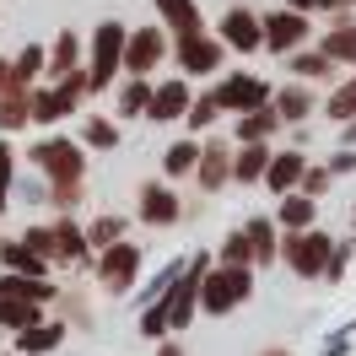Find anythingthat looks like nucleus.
<instances>
[{
    "instance_id": "nucleus-1",
    "label": "nucleus",
    "mask_w": 356,
    "mask_h": 356,
    "mask_svg": "<svg viewBox=\"0 0 356 356\" xmlns=\"http://www.w3.org/2000/svg\"><path fill=\"white\" fill-rule=\"evenodd\" d=\"M248 291H254V270L248 265H222V259H211V265H205V281H200V313L227 318L232 308L248 302Z\"/></svg>"
},
{
    "instance_id": "nucleus-2",
    "label": "nucleus",
    "mask_w": 356,
    "mask_h": 356,
    "mask_svg": "<svg viewBox=\"0 0 356 356\" xmlns=\"http://www.w3.org/2000/svg\"><path fill=\"white\" fill-rule=\"evenodd\" d=\"M22 243H33V248L49 259V265H81V259L92 254V248H87V227H76L65 211H60L49 227H27Z\"/></svg>"
},
{
    "instance_id": "nucleus-3",
    "label": "nucleus",
    "mask_w": 356,
    "mask_h": 356,
    "mask_svg": "<svg viewBox=\"0 0 356 356\" xmlns=\"http://www.w3.org/2000/svg\"><path fill=\"white\" fill-rule=\"evenodd\" d=\"M330 254H334V238L318 232V222L297 227V232L281 238V259H286V270L297 275V281H318V275L330 270Z\"/></svg>"
},
{
    "instance_id": "nucleus-4",
    "label": "nucleus",
    "mask_w": 356,
    "mask_h": 356,
    "mask_svg": "<svg viewBox=\"0 0 356 356\" xmlns=\"http://www.w3.org/2000/svg\"><path fill=\"white\" fill-rule=\"evenodd\" d=\"M124 33H130L124 22H97L87 44V92L113 87V76L124 70Z\"/></svg>"
},
{
    "instance_id": "nucleus-5",
    "label": "nucleus",
    "mask_w": 356,
    "mask_h": 356,
    "mask_svg": "<svg viewBox=\"0 0 356 356\" xmlns=\"http://www.w3.org/2000/svg\"><path fill=\"white\" fill-rule=\"evenodd\" d=\"M33 168L49 178V184H81L87 178V156H81V140H65V135H44L33 146Z\"/></svg>"
},
{
    "instance_id": "nucleus-6",
    "label": "nucleus",
    "mask_w": 356,
    "mask_h": 356,
    "mask_svg": "<svg viewBox=\"0 0 356 356\" xmlns=\"http://www.w3.org/2000/svg\"><path fill=\"white\" fill-rule=\"evenodd\" d=\"M135 275H140V243L113 238L108 248H97V281H103V291L124 297V291L135 286Z\"/></svg>"
},
{
    "instance_id": "nucleus-7",
    "label": "nucleus",
    "mask_w": 356,
    "mask_h": 356,
    "mask_svg": "<svg viewBox=\"0 0 356 356\" xmlns=\"http://www.w3.org/2000/svg\"><path fill=\"white\" fill-rule=\"evenodd\" d=\"M259 33H265L270 54H291V49H302L313 38V17H308V11L281 6V11H265V17H259Z\"/></svg>"
},
{
    "instance_id": "nucleus-8",
    "label": "nucleus",
    "mask_w": 356,
    "mask_h": 356,
    "mask_svg": "<svg viewBox=\"0 0 356 356\" xmlns=\"http://www.w3.org/2000/svg\"><path fill=\"white\" fill-rule=\"evenodd\" d=\"M173 60H178V76H216L227 60V44L200 27V33H184L173 44Z\"/></svg>"
},
{
    "instance_id": "nucleus-9",
    "label": "nucleus",
    "mask_w": 356,
    "mask_h": 356,
    "mask_svg": "<svg viewBox=\"0 0 356 356\" xmlns=\"http://www.w3.org/2000/svg\"><path fill=\"white\" fill-rule=\"evenodd\" d=\"M216 103H222V113H248L259 108V103H270V81H259L254 70H232L227 81H216Z\"/></svg>"
},
{
    "instance_id": "nucleus-10",
    "label": "nucleus",
    "mask_w": 356,
    "mask_h": 356,
    "mask_svg": "<svg viewBox=\"0 0 356 356\" xmlns=\"http://www.w3.org/2000/svg\"><path fill=\"white\" fill-rule=\"evenodd\" d=\"M168 54V38L162 27H130L124 33V76H152Z\"/></svg>"
},
{
    "instance_id": "nucleus-11",
    "label": "nucleus",
    "mask_w": 356,
    "mask_h": 356,
    "mask_svg": "<svg viewBox=\"0 0 356 356\" xmlns=\"http://www.w3.org/2000/svg\"><path fill=\"white\" fill-rule=\"evenodd\" d=\"M189 76H168V81H156L152 87V103H146V119L152 124H178L184 113H189Z\"/></svg>"
},
{
    "instance_id": "nucleus-12",
    "label": "nucleus",
    "mask_w": 356,
    "mask_h": 356,
    "mask_svg": "<svg viewBox=\"0 0 356 356\" xmlns=\"http://www.w3.org/2000/svg\"><path fill=\"white\" fill-rule=\"evenodd\" d=\"M195 178H200L205 195L227 189V178H232V140H222V135L200 140V162H195Z\"/></svg>"
},
{
    "instance_id": "nucleus-13",
    "label": "nucleus",
    "mask_w": 356,
    "mask_h": 356,
    "mask_svg": "<svg viewBox=\"0 0 356 356\" xmlns=\"http://www.w3.org/2000/svg\"><path fill=\"white\" fill-rule=\"evenodd\" d=\"M227 49H238V54H254V49H265V33H259V17L248 11V6H227L222 17V33H216Z\"/></svg>"
},
{
    "instance_id": "nucleus-14",
    "label": "nucleus",
    "mask_w": 356,
    "mask_h": 356,
    "mask_svg": "<svg viewBox=\"0 0 356 356\" xmlns=\"http://www.w3.org/2000/svg\"><path fill=\"white\" fill-rule=\"evenodd\" d=\"M184 216V200L173 195V184H140V222L146 227H173Z\"/></svg>"
},
{
    "instance_id": "nucleus-15",
    "label": "nucleus",
    "mask_w": 356,
    "mask_h": 356,
    "mask_svg": "<svg viewBox=\"0 0 356 356\" xmlns=\"http://www.w3.org/2000/svg\"><path fill=\"white\" fill-rule=\"evenodd\" d=\"M302 168H308V152H270V168H265V184L270 195H286V189H297L302 184Z\"/></svg>"
},
{
    "instance_id": "nucleus-16",
    "label": "nucleus",
    "mask_w": 356,
    "mask_h": 356,
    "mask_svg": "<svg viewBox=\"0 0 356 356\" xmlns=\"http://www.w3.org/2000/svg\"><path fill=\"white\" fill-rule=\"evenodd\" d=\"M270 168V140H232V184H259Z\"/></svg>"
},
{
    "instance_id": "nucleus-17",
    "label": "nucleus",
    "mask_w": 356,
    "mask_h": 356,
    "mask_svg": "<svg viewBox=\"0 0 356 356\" xmlns=\"http://www.w3.org/2000/svg\"><path fill=\"white\" fill-rule=\"evenodd\" d=\"M248 232V254H254V270H270L275 259H281V227L270 222V216H254V222H243Z\"/></svg>"
},
{
    "instance_id": "nucleus-18",
    "label": "nucleus",
    "mask_w": 356,
    "mask_h": 356,
    "mask_svg": "<svg viewBox=\"0 0 356 356\" xmlns=\"http://www.w3.org/2000/svg\"><path fill=\"white\" fill-rule=\"evenodd\" d=\"M318 222V200L302 195V189H286V195H275V227L281 232H297V227H313Z\"/></svg>"
},
{
    "instance_id": "nucleus-19",
    "label": "nucleus",
    "mask_w": 356,
    "mask_h": 356,
    "mask_svg": "<svg viewBox=\"0 0 356 356\" xmlns=\"http://www.w3.org/2000/svg\"><path fill=\"white\" fill-rule=\"evenodd\" d=\"M270 108L281 113V124H308L313 119V87L308 81H291V87L270 92Z\"/></svg>"
},
{
    "instance_id": "nucleus-20",
    "label": "nucleus",
    "mask_w": 356,
    "mask_h": 356,
    "mask_svg": "<svg viewBox=\"0 0 356 356\" xmlns=\"http://www.w3.org/2000/svg\"><path fill=\"white\" fill-rule=\"evenodd\" d=\"M318 49L330 54L334 65H351L356 70V22L346 17V11H334V22L324 27V44H318Z\"/></svg>"
},
{
    "instance_id": "nucleus-21",
    "label": "nucleus",
    "mask_w": 356,
    "mask_h": 356,
    "mask_svg": "<svg viewBox=\"0 0 356 356\" xmlns=\"http://www.w3.org/2000/svg\"><path fill=\"white\" fill-rule=\"evenodd\" d=\"M22 124H33V87L6 81V92H0V135H17Z\"/></svg>"
},
{
    "instance_id": "nucleus-22",
    "label": "nucleus",
    "mask_w": 356,
    "mask_h": 356,
    "mask_svg": "<svg viewBox=\"0 0 356 356\" xmlns=\"http://www.w3.org/2000/svg\"><path fill=\"white\" fill-rule=\"evenodd\" d=\"M60 346H65V324H60V318H54V324L38 318V324L17 330V351H22V356H54Z\"/></svg>"
},
{
    "instance_id": "nucleus-23",
    "label": "nucleus",
    "mask_w": 356,
    "mask_h": 356,
    "mask_svg": "<svg viewBox=\"0 0 356 356\" xmlns=\"http://www.w3.org/2000/svg\"><path fill=\"white\" fill-rule=\"evenodd\" d=\"M156 6V17H162V27L173 33V38H184V33H200L205 17H200V6L195 0H152Z\"/></svg>"
},
{
    "instance_id": "nucleus-24",
    "label": "nucleus",
    "mask_w": 356,
    "mask_h": 356,
    "mask_svg": "<svg viewBox=\"0 0 356 356\" xmlns=\"http://www.w3.org/2000/svg\"><path fill=\"white\" fill-rule=\"evenodd\" d=\"M0 297H33V302H54V297H60V286H49V275L0 270Z\"/></svg>"
},
{
    "instance_id": "nucleus-25",
    "label": "nucleus",
    "mask_w": 356,
    "mask_h": 356,
    "mask_svg": "<svg viewBox=\"0 0 356 356\" xmlns=\"http://www.w3.org/2000/svg\"><path fill=\"white\" fill-rule=\"evenodd\" d=\"M286 70L297 76V81H330L340 65H334L324 49H291V54H286Z\"/></svg>"
},
{
    "instance_id": "nucleus-26",
    "label": "nucleus",
    "mask_w": 356,
    "mask_h": 356,
    "mask_svg": "<svg viewBox=\"0 0 356 356\" xmlns=\"http://www.w3.org/2000/svg\"><path fill=\"white\" fill-rule=\"evenodd\" d=\"M76 65H81V38H76V33H54L49 60H44V76H49V81H60V76H70Z\"/></svg>"
},
{
    "instance_id": "nucleus-27",
    "label": "nucleus",
    "mask_w": 356,
    "mask_h": 356,
    "mask_svg": "<svg viewBox=\"0 0 356 356\" xmlns=\"http://www.w3.org/2000/svg\"><path fill=\"white\" fill-rule=\"evenodd\" d=\"M0 270H22V275H49V259L38 254L33 243H11V238H0Z\"/></svg>"
},
{
    "instance_id": "nucleus-28",
    "label": "nucleus",
    "mask_w": 356,
    "mask_h": 356,
    "mask_svg": "<svg viewBox=\"0 0 356 356\" xmlns=\"http://www.w3.org/2000/svg\"><path fill=\"white\" fill-rule=\"evenodd\" d=\"M275 130H281V113L270 108V103H259V108L238 113V124H232V140H270Z\"/></svg>"
},
{
    "instance_id": "nucleus-29",
    "label": "nucleus",
    "mask_w": 356,
    "mask_h": 356,
    "mask_svg": "<svg viewBox=\"0 0 356 356\" xmlns=\"http://www.w3.org/2000/svg\"><path fill=\"white\" fill-rule=\"evenodd\" d=\"M195 162H200V140L184 135V140H173V146L162 152V178H168V184H173V178H189V173H195Z\"/></svg>"
},
{
    "instance_id": "nucleus-30",
    "label": "nucleus",
    "mask_w": 356,
    "mask_h": 356,
    "mask_svg": "<svg viewBox=\"0 0 356 356\" xmlns=\"http://www.w3.org/2000/svg\"><path fill=\"white\" fill-rule=\"evenodd\" d=\"M44 318V302H33V297H0V330H27V324H38Z\"/></svg>"
},
{
    "instance_id": "nucleus-31",
    "label": "nucleus",
    "mask_w": 356,
    "mask_h": 356,
    "mask_svg": "<svg viewBox=\"0 0 356 356\" xmlns=\"http://www.w3.org/2000/svg\"><path fill=\"white\" fill-rule=\"evenodd\" d=\"M222 119V103H216V92H195L189 97V113H184V130L189 135H205L211 124Z\"/></svg>"
},
{
    "instance_id": "nucleus-32",
    "label": "nucleus",
    "mask_w": 356,
    "mask_h": 356,
    "mask_svg": "<svg viewBox=\"0 0 356 356\" xmlns=\"http://www.w3.org/2000/svg\"><path fill=\"white\" fill-rule=\"evenodd\" d=\"M44 60H49L44 44H27L22 54L11 60V81H17V87H38V81H44Z\"/></svg>"
},
{
    "instance_id": "nucleus-33",
    "label": "nucleus",
    "mask_w": 356,
    "mask_h": 356,
    "mask_svg": "<svg viewBox=\"0 0 356 356\" xmlns=\"http://www.w3.org/2000/svg\"><path fill=\"white\" fill-rule=\"evenodd\" d=\"M81 146H92V152H113V146H119V124L103 119V113H92L87 124H81Z\"/></svg>"
},
{
    "instance_id": "nucleus-34",
    "label": "nucleus",
    "mask_w": 356,
    "mask_h": 356,
    "mask_svg": "<svg viewBox=\"0 0 356 356\" xmlns=\"http://www.w3.org/2000/svg\"><path fill=\"white\" fill-rule=\"evenodd\" d=\"M146 103H152V81H146V76H130V81L119 87V113H124V119H140Z\"/></svg>"
},
{
    "instance_id": "nucleus-35",
    "label": "nucleus",
    "mask_w": 356,
    "mask_h": 356,
    "mask_svg": "<svg viewBox=\"0 0 356 356\" xmlns=\"http://www.w3.org/2000/svg\"><path fill=\"white\" fill-rule=\"evenodd\" d=\"M324 113H330L334 124H340V119H351V113H356V76H346V81H340V87L330 92V103H324Z\"/></svg>"
},
{
    "instance_id": "nucleus-36",
    "label": "nucleus",
    "mask_w": 356,
    "mask_h": 356,
    "mask_svg": "<svg viewBox=\"0 0 356 356\" xmlns=\"http://www.w3.org/2000/svg\"><path fill=\"white\" fill-rule=\"evenodd\" d=\"M11 184H17V152H11V135H0V216L11 205Z\"/></svg>"
},
{
    "instance_id": "nucleus-37",
    "label": "nucleus",
    "mask_w": 356,
    "mask_h": 356,
    "mask_svg": "<svg viewBox=\"0 0 356 356\" xmlns=\"http://www.w3.org/2000/svg\"><path fill=\"white\" fill-rule=\"evenodd\" d=\"M216 259H222V265H248V270H254V254H248V232H243V227H238V232H227V238H222V248H216Z\"/></svg>"
},
{
    "instance_id": "nucleus-38",
    "label": "nucleus",
    "mask_w": 356,
    "mask_h": 356,
    "mask_svg": "<svg viewBox=\"0 0 356 356\" xmlns=\"http://www.w3.org/2000/svg\"><path fill=\"white\" fill-rule=\"evenodd\" d=\"M113 238H124V216H97V222L87 227V248H92V254L108 248Z\"/></svg>"
},
{
    "instance_id": "nucleus-39",
    "label": "nucleus",
    "mask_w": 356,
    "mask_h": 356,
    "mask_svg": "<svg viewBox=\"0 0 356 356\" xmlns=\"http://www.w3.org/2000/svg\"><path fill=\"white\" fill-rule=\"evenodd\" d=\"M140 334H146V340H162V334H168V302H162V291H156L152 308L140 313Z\"/></svg>"
},
{
    "instance_id": "nucleus-40",
    "label": "nucleus",
    "mask_w": 356,
    "mask_h": 356,
    "mask_svg": "<svg viewBox=\"0 0 356 356\" xmlns=\"http://www.w3.org/2000/svg\"><path fill=\"white\" fill-rule=\"evenodd\" d=\"M330 184H334V173H330V168H313V162H308V168H302V184H297V189H302V195H313V200H318V195H324Z\"/></svg>"
},
{
    "instance_id": "nucleus-41",
    "label": "nucleus",
    "mask_w": 356,
    "mask_h": 356,
    "mask_svg": "<svg viewBox=\"0 0 356 356\" xmlns=\"http://www.w3.org/2000/svg\"><path fill=\"white\" fill-rule=\"evenodd\" d=\"M286 6H291V11H308V17H313V11H346V6H356V0H286Z\"/></svg>"
},
{
    "instance_id": "nucleus-42",
    "label": "nucleus",
    "mask_w": 356,
    "mask_h": 356,
    "mask_svg": "<svg viewBox=\"0 0 356 356\" xmlns=\"http://www.w3.org/2000/svg\"><path fill=\"white\" fill-rule=\"evenodd\" d=\"M330 173L340 178V173H356V146H346L340 156H330Z\"/></svg>"
},
{
    "instance_id": "nucleus-43",
    "label": "nucleus",
    "mask_w": 356,
    "mask_h": 356,
    "mask_svg": "<svg viewBox=\"0 0 356 356\" xmlns=\"http://www.w3.org/2000/svg\"><path fill=\"white\" fill-rule=\"evenodd\" d=\"M156 356H189V351H184V340H168V334H162V346H156Z\"/></svg>"
},
{
    "instance_id": "nucleus-44",
    "label": "nucleus",
    "mask_w": 356,
    "mask_h": 356,
    "mask_svg": "<svg viewBox=\"0 0 356 356\" xmlns=\"http://www.w3.org/2000/svg\"><path fill=\"white\" fill-rule=\"evenodd\" d=\"M340 140H346V146H356V113H351V119H340Z\"/></svg>"
},
{
    "instance_id": "nucleus-45",
    "label": "nucleus",
    "mask_w": 356,
    "mask_h": 356,
    "mask_svg": "<svg viewBox=\"0 0 356 356\" xmlns=\"http://www.w3.org/2000/svg\"><path fill=\"white\" fill-rule=\"evenodd\" d=\"M6 81H11V60L0 54V92H6Z\"/></svg>"
},
{
    "instance_id": "nucleus-46",
    "label": "nucleus",
    "mask_w": 356,
    "mask_h": 356,
    "mask_svg": "<svg viewBox=\"0 0 356 356\" xmlns=\"http://www.w3.org/2000/svg\"><path fill=\"white\" fill-rule=\"evenodd\" d=\"M259 356H291V351H286V346H275V351H259Z\"/></svg>"
},
{
    "instance_id": "nucleus-47",
    "label": "nucleus",
    "mask_w": 356,
    "mask_h": 356,
    "mask_svg": "<svg viewBox=\"0 0 356 356\" xmlns=\"http://www.w3.org/2000/svg\"><path fill=\"white\" fill-rule=\"evenodd\" d=\"M351 232H356V205H351Z\"/></svg>"
},
{
    "instance_id": "nucleus-48",
    "label": "nucleus",
    "mask_w": 356,
    "mask_h": 356,
    "mask_svg": "<svg viewBox=\"0 0 356 356\" xmlns=\"http://www.w3.org/2000/svg\"><path fill=\"white\" fill-rule=\"evenodd\" d=\"M0 356H22V351H0Z\"/></svg>"
}]
</instances>
